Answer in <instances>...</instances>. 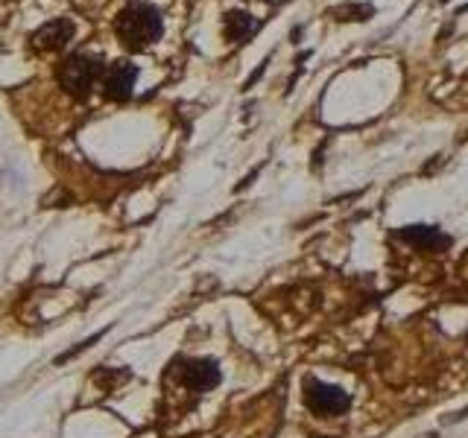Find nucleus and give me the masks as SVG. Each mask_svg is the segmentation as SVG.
Returning a JSON list of instances; mask_svg holds the SVG:
<instances>
[{
	"mask_svg": "<svg viewBox=\"0 0 468 438\" xmlns=\"http://www.w3.org/2000/svg\"><path fill=\"white\" fill-rule=\"evenodd\" d=\"M179 377L182 383L190 389V391H211L214 386H219V380H223V371H219V365L214 360H182L179 362Z\"/></svg>",
	"mask_w": 468,
	"mask_h": 438,
	"instance_id": "39448f33",
	"label": "nucleus"
},
{
	"mask_svg": "<svg viewBox=\"0 0 468 438\" xmlns=\"http://www.w3.org/2000/svg\"><path fill=\"white\" fill-rule=\"evenodd\" d=\"M334 15V21H346V24H363V21H369L375 18V6L372 4H343V6H334L331 9Z\"/></svg>",
	"mask_w": 468,
	"mask_h": 438,
	"instance_id": "1a4fd4ad",
	"label": "nucleus"
},
{
	"mask_svg": "<svg viewBox=\"0 0 468 438\" xmlns=\"http://www.w3.org/2000/svg\"><path fill=\"white\" fill-rule=\"evenodd\" d=\"M399 237L410 245H416L419 252H428V255L445 252V248L451 245V237L439 231L436 225H404V228H399Z\"/></svg>",
	"mask_w": 468,
	"mask_h": 438,
	"instance_id": "0eeeda50",
	"label": "nucleus"
},
{
	"mask_svg": "<svg viewBox=\"0 0 468 438\" xmlns=\"http://www.w3.org/2000/svg\"><path fill=\"white\" fill-rule=\"evenodd\" d=\"M129 380H132L129 369H100V371L94 374V383H97L102 391H117L121 386H126Z\"/></svg>",
	"mask_w": 468,
	"mask_h": 438,
	"instance_id": "9d476101",
	"label": "nucleus"
},
{
	"mask_svg": "<svg viewBox=\"0 0 468 438\" xmlns=\"http://www.w3.org/2000/svg\"><path fill=\"white\" fill-rule=\"evenodd\" d=\"M102 70H106L102 58L77 53V56H68L65 62L58 65L56 77H58V85H62L70 97L85 99L88 94L94 91L97 79H102Z\"/></svg>",
	"mask_w": 468,
	"mask_h": 438,
	"instance_id": "f03ea898",
	"label": "nucleus"
},
{
	"mask_svg": "<svg viewBox=\"0 0 468 438\" xmlns=\"http://www.w3.org/2000/svg\"><path fill=\"white\" fill-rule=\"evenodd\" d=\"M304 406L319 418H336L351 406V398L340 386H328L316 377H304Z\"/></svg>",
	"mask_w": 468,
	"mask_h": 438,
	"instance_id": "7ed1b4c3",
	"label": "nucleus"
},
{
	"mask_svg": "<svg viewBox=\"0 0 468 438\" xmlns=\"http://www.w3.org/2000/svg\"><path fill=\"white\" fill-rule=\"evenodd\" d=\"M73 29H77V26H73L70 18H53V21L44 24L41 29H36L33 47L38 53H58L73 38Z\"/></svg>",
	"mask_w": 468,
	"mask_h": 438,
	"instance_id": "423d86ee",
	"label": "nucleus"
},
{
	"mask_svg": "<svg viewBox=\"0 0 468 438\" xmlns=\"http://www.w3.org/2000/svg\"><path fill=\"white\" fill-rule=\"evenodd\" d=\"M165 21L153 4H126L114 18V36L129 53H144L161 38Z\"/></svg>",
	"mask_w": 468,
	"mask_h": 438,
	"instance_id": "f257e3e1",
	"label": "nucleus"
},
{
	"mask_svg": "<svg viewBox=\"0 0 468 438\" xmlns=\"http://www.w3.org/2000/svg\"><path fill=\"white\" fill-rule=\"evenodd\" d=\"M255 26H258V21L249 12L231 9V12H226V18H223V36L229 41H243V38H249L255 33Z\"/></svg>",
	"mask_w": 468,
	"mask_h": 438,
	"instance_id": "6e6552de",
	"label": "nucleus"
},
{
	"mask_svg": "<svg viewBox=\"0 0 468 438\" xmlns=\"http://www.w3.org/2000/svg\"><path fill=\"white\" fill-rule=\"evenodd\" d=\"M322 438H331V435H322Z\"/></svg>",
	"mask_w": 468,
	"mask_h": 438,
	"instance_id": "9b49d317",
	"label": "nucleus"
},
{
	"mask_svg": "<svg viewBox=\"0 0 468 438\" xmlns=\"http://www.w3.org/2000/svg\"><path fill=\"white\" fill-rule=\"evenodd\" d=\"M135 79H138V68L132 62H112L102 70V97L106 99H114V102H123L129 99L132 88H135Z\"/></svg>",
	"mask_w": 468,
	"mask_h": 438,
	"instance_id": "20e7f679",
	"label": "nucleus"
}]
</instances>
